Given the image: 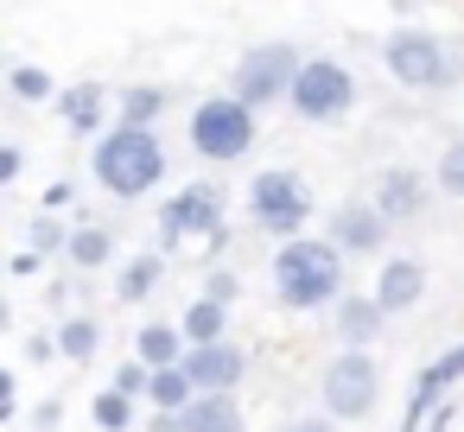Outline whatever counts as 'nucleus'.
I'll list each match as a JSON object with an SVG mask.
<instances>
[{
  "label": "nucleus",
  "mask_w": 464,
  "mask_h": 432,
  "mask_svg": "<svg viewBox=\"0 0 464 432\" xmlns=\"http://www.w3.org/2000/svg\"><path fill=\"white\" fill-rule=\"evenodd\" d=\"M90 178L121 197V204H140L160 191L166 178V140L153 128H109L96 147H90Z\"/></svg>",
  "instance_id": "obj_1"
},
{
  "label": "nucleus",
  "mask_w": 464,
  "mask_h": 432,
  "mask_svg": "<svg viewBox=\"0 0 464 432\" xmlns=\"http://www.w3.org/2000/svg\"><path fill=\"white\" fill-rule=\"evenodd\" d=\"M274 299L286 312H324L343 299V254L324 235H293L274 254Z\"/></svg>",
  "instance_id": "obj_2"
},
{
  "label": "nucleus",
  "mask_w": 464,
  "mask_h": 432,
  "mask_svg": "<svg viewBox=\"0 0 464 432\" xmlns=\"http://www.w3.org/2000/svg\"><path fill=\"white\" fill-rule=\"evenodd\" d=\"M382 64H388V77L401 83V90H458L464 83V52H451L439 33H426V26H394L388 39H382Z\"/></svg>",
  "instance_id": "obj_3"
},
{
  "label": "nucleus",
  "mask_w": 464,
  "mask_h": 432,
  "mask_svg": "<svg viewBox=\"0 0 464 432\" xmlns=\"http://www.w3.org/2000/svg\"><path fill=\"white\" fill-rule=\"evenodd\" d=\"M312 210H318V204H312V185H305L293 166H267V172L248 178V223H255L261 235L293 242V235H305Z\"/></svg>",
  "instance_id": "obj_4"
},
{
  "label": "nucleus",
  "mask_w": 464,
  "mask_h": 432,
  "mask_svg": "<svg viewBox=\"0 0 464 432\" xmlns=\"http://www.w3.org/2000/svg\"><path fill=\"white\" fill-rule=\"evenodd\" d=\"M318 400H324V413H331L337 426L369 419V413L382 407V362H375L369 350H337V356L324 362V375H318Z\"/></svg>",
  "instance_id": "obj_5"
},
{
  "label": "nucleus",
  "mask_w": 464,
  "mask_h": 432,
  "mask_svg": "<svg viewBox=\"0 0 464 432\" xmlns=\"http://www.w3.org/2000/svg\"><path fill=\"white\" fill-rule=\"evenodd\" d=\"M299 45H286V39H267V45H248L242 58H236V71H229V96L242 102V109H274V102H286V90H293V77H299Z\"/></svg>",
  "instance_id": "obj_6"
},
{
  "label": "nucleus",
  "mask_w": 464,
  "mask_h": 432,
  "mask_svg": "<svg viewBox=\"0 0 464 432\" xmlns=\"http://www.w3.org/2000/svg\"><path fill=\"white\" fill-rule=\"evenodd\" d=\"M286 109L299 121H312V128H331V121H343L356 109V77L337 58H305L293 90H286Z\"/></svg>",
  "instance_id": "obj_7"
},
{
  "label": "nucleus",
  "mask_w": 464,
  "mask_h": 432,
  "mask_svg": "<svg viewBox=\"0 0 464 432\" xmlns=\"http://www.w3.org/2000/svg\"><path fill=\"white\" fill-rule=\"evenodd\" d=\"M248 147H255V109H242L229 90H223V96H204V102L191 109V153L229 166V159H242Z\"/></svg>",
  "instance_id": "obj_8"
},
{
  "label": "nucleus",
  "mask_w": 464,
  "mask_h": 432,
  "mask_svg": "<svg viewBox=\"0 0 464 432\" xmlns=\"http://www.w3.org/2000/svg\"><path fill=\"white\" fill-rule=\"evenodd\" d=\"M223 185H210V178H198V185H179L166 204H160V248H185V242H210V235H223L229 223H223Z\"/></svg>",
  "instance_id": "obj_9"
},
{
  "label": "nucleus",
  "mask_w": 464,
  "mask_h": 432,
  "mask_svg": "<svg viewBox=\"0 0 464 432\" xmlns=\"http://www.w3.org/2000/svg\"><path fill=\"white\" fill-rule=\"evenodd\" d=\"M324 242H331L343 261H356V254H382V248H388V223H382V210H375L369 197H350V204L331 210Z\"/></svg>",
  "instance_id": "obj_10"
},
{
  "label": "nucleus",
  "mask_w": 464,
  "mask_h": 432,
  "mask_svg": "<svg viewBox=\"0 0 464 432\" xmlns=\"http://www.w3.org/2000/svg\"><path fill=\"white\" fill-rule=\"evenodd\" d=\"M426 197H432V185L420 178V166H388V172H375V185H369V204L382 210L388 229L420 223V216H426Z\"/></svg>",
  "instance_id": "obj_11"
},
{
  "label": "nucleus",
  "mask_w": 464,
  "mask_h": 432,
  "mask_svg": "<svg viewBox=\"0 0 464 432\" xmlns=\"http://www.w3.org/2000/svg\"><path fill=\"white\" fill-rule=\"evenodd\" d=\"M185 375H191V388L198 394H236L242 388V375H248V350L242 343H198V350H185V362H179Z\"/></svg>",
  "instance_id": "obj_12"
},
{
  "label": "nucleus",
  "mask_w": 464,
  "mask_h": 432,
  "mask_svg": "<svg viewBox=\"0 0 464 432\" xmlns=\"http://www.w3.org/2000/svg\"><path fill=\"white\" fill-rule=\"evenodd\" d=\"M58 121L71 128V134H83V140H102L109 128H115V96L90 77V83H71V90H58Z\"/></svg>",
  "instance_id": "obj_13"
},
{
  "label": "nucleus",
  "mask_w": 464,
  "mask_h": 432,
  "mask_svg": "<svg viewBox=\"0 0 464 432\" xmlns=\"http://www.w3.org/2000/svg\"><path fill=\"white\" fill-rule=\"evenodd\" d=\"M451 388H464V343H451L445 356H432V362L413 375V394H407V432H413L426 413H439V400H445Z\"/></svg>",
  "instance_id": "obj_14"
},
{
  "label": "nucleus",
  "mask_w": 464,
  "mask_h": 432,
  "mask_svg": "<svg viewBox=\"0 0 464 432\" xmlns=\"http://www.w3.org/2000/svg\"><path fill=\"white\" fill-rule=\"evenodd\" d=\"M388 318L394 312H413L420 299H426V267L413 261V254H388L382 267H375V293H369Z\"/></svg>",
  "instance_id": "obj_15"
},
{
  "label": "nucleus",
  "mask_w": 464,
  "mask_h": 432,
  "mask_svg": "<svg viewBox=\"0 0 464 432\" xmlns=\"http://www.w3.org/2000/svg\"><path fill=\"white\" fill-rule=\"evenodd\" d=\"M331 324H337V337H343V350H369L375 337H382V324H388V312L369 299V293H343L337 305H331Z\"/></svg>",
  "instance_id": "obj_16"
},
{
  "label": "nucleus",
  "mask_w": 464,
  "mask_h": 432,
  "mask_svg": "<svg viewBox=\"0 0 464 432\" xmlns=\"http://www.w3.org/2000/svg\"><path fill=\"white\" fill-rule=\"evenodd\" d=\"M109 261H115V229H109V223H71L64 267H71V274H102Z\"/></svg>",
  "instance_id": "obj_17"
},
{
  "label": "nucleus",
  "mask_w": 464,
  "mask_h": 432,
  "mask_svg": "<svg viewBox=\"0 0 464 432\" xmlns=\"http://www.w3.org/2000/svg\"><path fill=\"white\" fill-rule=\"evenodd\" d=\"M179 426L185 432H248L236 394H191V407L179 413Z\"/></svg>",
  "instance_id": "obj_18"
},
{
  "label": "nucleus",
  "mask_w": 464,
  "mask_h": 432,
  "mask_svg": "<svg viewBox=\"0 0 464 432\" xmlns=\"http://www.w3.org/2000/svg\"><path fill=\"white\" fill-rule=\"evenodd\" d=\"M166 280V254H128L115 274V305H147Z\"/></svg>",
  "instance_id": "obj_19"
},
{
  "label": "nucleus",
  "mask_w": 464,
  "mask_h": 432,
  "mask_svg": "<svg viewBox=\"0 0 464 432\" xmlns=\"http://www.w3.org/2000/svg\"><path fill=\"white\" fill-rule=\"evenodd\" d=\"M166 102L172 96L160 83H128V90H115V128H160Z\"/></svg>",
  "instance_id": "obj_20"
},
{
  "label": "nucleus",
  "mask_w": 464,
  "mask_h": 432,
  "mask_svg": "<svg viewBox=\"0 0 464 432\" xmlns=\"http://www.w3.org/2000/svg\"><path fill=\"white\" fill-rule=\"evenodd\" d=\"M52 337H58V356L77 362V369H90V362L102 356V318H90V312H71Z\"/></svg>",
  "instance_id": "obj_21"
},
{
  "label": "nucleus",
  "mask_w": 464,
  "mask_h": 432,
  "mask_svg": "<svg viewBox=\"0 0 464 432\" xmlns=\"http://www.w3.org/2000/svg\"><path fill=\"white\" fill-rule=\"evenodd\" d=\"M185 331L179 324H140L134 331V356L147 362V369H172V362H185Z\"/></svg>",
  "instance_id": "obj_22"
},
{
  "label": "nucleus",
  "mask_w": 464,
  "mask_h": 432,
  "mask_svg": "<svg viewBox=\"0 0 464 432\" xmlns=\"http://www.w3.org/2000/svg\"><path fill=\"white\" fill-rule=\"evenodd\" d=\"M179 331H185V343L198 350V343H223L229 337V305H217V299H191L185 305V318H179Z\"/></svg>",
  "instance_id": "obj_23"
},
{
  "label": "nucleus",
  "mask_w": 464,
  "mask_h": 432,
  "mask_svg": "<svg viewBox=\"0 0 464 432\" xmlns=\"http://www.w3.org/2000/svg\"><path fill=\"white\" fill-rule=\"evenodd\" d=\"M191 394H198V388H191V375H185L179 362H172V369H153V381H147V407H153V413H185Z\"/></svg>",
  "instance_id": "obj_24"
},
{
  "label": "nucleus",
  "mask_w": 464,
  "mask_h": 432,
  "mask_svg": "<svg viewBox=\"0 0 464 432\" xmlns=\"http://www.w3.org/2000/svg\"><path fill=\"white\" fill-rule=\"evenodd\" d=\"M90 419H96L102 432H134V426H140V400H128V394L102 388V394L90 400Z\"/></svg>",
  "instance_id": "obj_25"
},
{
  "label": "nucleus",
  "mask_w": 464,
  "mask_h": 432,
  "mask_svg": "<svg viewBox=\"0 0 464 432\" xmlns=\"http://www.w3.org/2000/svg\"><path fill=\"white\" fill-rule=\"evenodd\" d=\"M7 90H14V102H58V77L45 64H14Z\"/></svg>",
  "instance_id": "obj_26"
},
{
  "label": "nucleus",
  "mask_w": 464,
  "mask_h": 432,
  "mask_svg": "<svg viewBox=\"0 0 464 432\" xmlns=\"http://www.w3.org/2000/svg\"><path fill=\"white\" fill-rule=\"evenodd\" d=\"M64 242H71V223L39 210L33 229H26V254H39V261H64Z\"/></svg>",
  "instance_id": "obj_27"
},
{
  "label": "nucleus",
  "mask_w": 464,
  "mask_h": 432,
  "mask_svg": "<svg viewBox=\"0 0 464 432\" xmlns=\"http://www.w3.org/2000/svg\"><path fill=\"white\" fill-rule=\"evenodd\" d=\"M432 178H439V191H445V197H458V204H464V140H445V153H439V172H432Z\"/></svg>",
  "instance_id": "obj_28"
},
{
  "label": "nucleus",
  "mask_w": 464,
  "mask_h": 432,
  "mask_svg": "<svg viewBox=\"0 0 464 432\" xmlns=\"http://www.w3.org/2000/svg\"><path fill=\"white\" fill-rule=\"evenodd\" d=\"M147 381H153V369H147V362H140V356H128V362H121V369H115V381H109V388H115V394H128V400H140V407H147Z\"/></svg>",
  "instance_id": "obj_29"
},
{
  "label": "nucleus",
  "mask_w": 464,
  "mask_h": 432,
  "mask_svg": "<svg viewBox=\"0 0 464 432\" xmlns=\"http://www.w3.org/2000/svg\"><path fill=\"white\" fill-rule=\"evenodd\" d=\"M204 299H217V305H236V299H242V274L217 261V267L204 274Z\"/></svg>",
  "instance_id": "obj_30"
},
{
  "label": "nucleus",
  "mask_w": 464,
  "mask_h": 432,
  "mask_svg": "<svg viewBox=\"0 0 464 432\" xmlns=\"http://www.w3.org/2000/svg\"><path fill=\"white\" fill-rule=\"evenodd\" d=\"M71 204H77V185H71V178H58V185H45V197H39V210H45V216H64Z\"/></svg>",
  "instance_id": "obj_31"
},
{
  "label": "nucleus",
  "mask_w": 464,
  "mask_h": 432,
  "mask_svg": "<svg viewBox=\"0 0 464 432\" xmlns=\"http://www.w3.org/2000/svg\"><path fill=\"white\" fill-rule=\"evenodd\" d=\"M26 172V147H14V140H0V185H14Z\"/></svg>",
  "instance_id": "obj_32"
},
{
  "label": "nucleus",
  "mask_w": 464,
  "mask_h": 432,
  "mask_svg": "<svg viewBox=\"0 0 464 432\" xmlns=\"http://www.w3.org/2000/svg\"><path fill=\"white\" fill-rule=\"evenodd\" d=\"M26 356H33V362H58V337H52V331H33V337H26Z\"/></svg>",
  "instance_id": "obj_33"
},
{
  "label": "nucleus",
  "mask_w": 464,
  "mask_h": 432,
  "mask_svg": "<svg viewBox=\"0 0 464 432\" xmlns=\"http://www.w3.org/2000/svg\"><path fill=\"white\" fill-rule=\"evenodd\" d=\"M33 426H39V432H58V426H64V400H39V407H33Z\"/></svg>",
  "instance_id": "obj_34"
},
{
  "label": "nucleus",
  "mask_w": 464,
  "mask_h": 432,
  "mask_svg": "<svg viewBox=\"0 0 464 432\" xmlns=\"http://www.w3.org/2000/svg\"><path fill=\"white\" fill-rule=\"evenodd\" d=\"M14 407H20V381L14 369H0V419H14Z\"/></svg>",
  "instance_id": "obj_35"
},
{
  "label": "nucleus",
  "mask_w": 464,
  "mask_h": 432,
  "mask_svg": "<svg viewBox=\"0 0 464 432\" xmlns=\"http://www.w3.org/2000/svg\"><path fill=\"white\" fill-rule=\"evenodd\" d=\"M280 432H337V419L331 413H305V419H286Z\"/></svg>",
  "instance_id": "obj_36"
},
{
  "label": "nucleus",
  "mask_w": 464,
  "mask_h": 432,
  "mask_svg": "<svg viewBox=\"0 0 464 432\" xmlns=\"http://www.w3.org/2000/svg\"><path fill=\"white\" fill-rule=\"evenodd\" d=\"M140 432H185V426H179V413H153V407H147V419H140Z\"/></svg>",
  "instance_id": "obj_37"
},
{
  "label": "nucleus",
  "mask_w": 464,
  "mask_h": 432,
  "mask_svg": "<svg viewBox=\"0 0 464 432\" xmlns=\"http://www.w3.org/2000/svg\"><path fill=\"white\" fill-rule=\"evenodd\" d=\"M7 331H14V305H7V299H0V337H7Z\"/></svg>",
  "instance_id": "obj_38"
},
{
  "label": "nucleus",
  "mask_w": 464,
  "mask_h": 432,
  "mask_svg": "<svg viewBox=\"0 0 464 432\" xmlns=\"http://www.w3.org/2000/svg\"><path fill=\"white\" fill-rule=\"evenodd\" d=\"M0 77H7V52H0Z\"/></svg>",
  "instance_id": "obj_39"
},
{
  "label": "nucleus",
  "mask_w": 464,
  "mask_h": 432,
  "mask_svg": "<svg viewBox=\"0 0 464 432\" xmlns=\"http://www.w3.org/2000/svg\"><path fill=\"white\" fill-rule=\"evenodd\" d=\"M0 274H7V261H0Z\"/></svg>",
  "instance_id": "obj_40"
}]
</instances>
